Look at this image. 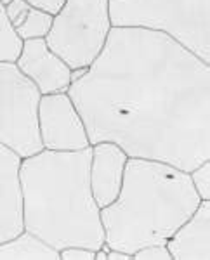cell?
<instances>
[{"label": "cell", "instance_id": "15", "mask_svg": "<svg viewBox=\"0 0 210 260\" xmlns=\"http://www.w3.org/2000/svg\"><path fill=\"white\" fill-rule=\"evenodd\" d=\"M190 179L200 200H210V160H205L196 169H193L190 172Z\"/></svg>", "mask_w": 210, "mask_h": 260}, {"label": "cell", "instance_id": "4", "mask_svg": "<svg viewBox=\"0 0 210 260\" xmlns=\"http://www.w3.org/2000/svg\"><path fill=\"white\" fill-rule=\"evenodd\" d=\"M110 19L163 33L210 64V0H110Z\"/></svg>", "mask_w": 210, "mask_h": 260}, {"label": "cell", "instance_id": "13", "mask_svg": "<svg viewBox=\"0 0 210 260\" xmlns=\"http://www.w3.org/2000/svg\"><path fill=\"white\" fill-rule=\"evenodd\" d=\"M52 14L32 7L28 14L24 16V19L14 28V33L19 37L21 42L32 39H45L50 31V26H52Z\"/></svg>", "mask_w": 210, "mask_h": 260}, {"label": "cell", "instance_id": "20", "mask_svg": "<svg viewBox=\"0 0 210 260\" xmlns=\"http://www.w3.org/2000/svg\"><path fill=\"white\" fill-rule=\"evenodd\" d=\"M130 258H132V255L125 253L122 250L110 248V251H108V260H130Z\"/></svg>", "mask_w": 210, "mask_h": 260}, {"label": "cell", "instance_id": "16", "mask_svg": "<svg viewBox=\"0 0 210 260\" xmlns=\"http://www.w3.org/2000/svg\"><path fill=\"white\" fill-rule=\"evenodd\" d=\"M136 260H172L170 251L167 250L165 243H157V245L142 246L132 255Z\"/></svg>", "mask_w": 210, "mask_h": 260}, {"label": "cell", "instance_id": "9", "mask_svg": "<svg viewBox=\"0 0 210 260\" xmlns=\"http://www.w3.org/2000/svg\"><path fill=\"white\" fill-rule=\"evenodd\" d=\"M21 161L23 158L16 151L0 144V243L24 231Z\"/></svg>", "mask_w": 210, "mask_h": 260}, {"label": "cell", "instance_id": "7", "mask_svg": "<svg viewBox=\"0 0 210 260\" xmlns=\"http://www.w3.org/2000/svg\"><path fill=\"white\" fill-rule=\"evenodd\" d=\"M39 132L44 149L80 151L91 146L85 123L68 92H54L40 98Z\"/></svg>", "mask_w": 210, "mask_h": 260}, {"label": "cell", "instance_id": "10", "mask_svg": "<svg viewBox=\"0 0 210 260\" xmlns=\"http://www.w3.org/2000/svg\"><path fill=\"white\" fill-rule=\"evenodd\" d=\"M127 160V153L115 142L103 141L92 146L89 182L99 208L108 207L118 198Z\"/></svg>", "mask_w": 210, "mask_h": 260}, {"label": "cell", "instance_id": "8", "mask_svg": "<svg viewBox=\"0 0 210 260\" xmlns=\"http://www.w3.org/2000/svg\"><path fill=\"white\" fill-rule=\"evenodd\" d=\"M16 64L35 83L42 95L68 92L71 85V68L50 50L45 39L24 40Z\"/></svg>", "mask_w": 210, "mask_h": 260}, {"label": "cell", "instance_id": "18", "mask_svg": "<svg viewBox=\"0 0 210 260\" xmlns=\"http://www.w3.org/2000/svg\"><path fill=\"white\" fill-rule=\"evenodd\" d=\"M96 251L85 246H68V248L59 250L61 260H94Z\"/></svg>", "mask_w": 210, "mask_h": 260}, {"label": "cell", "instance_id": "2", "mask_svg": "<svg viewBox=\"0 0 210 260\" xmlns=\"http://www.w3.org/2000/svg\"><path fill=\"white\" fill-rule=\"evenodd\" d=\"M91 153L92 146L42 149L21 161L24 231L56 250L85 246L96 251L104 245L101 208L89 182Z\"/></svg>", "mask_w": 210, "mask_h": 260}, {"label": "cell", "instance_id": "17", "mask_svg": "<svg viewBox=\"0 0 210 260\" xmlns=\"http://www.w3.org/2000/svg\"><path fill=\"white\" fill-rule=\"evenodd\" d=\"M30 9H32V6L28 2H24V0H12L11 4H7V6L4 7V11H6V18L12 26V30H14L21 21L24 19V16L28 14V11Z\"/></svg>", "mask_w": 210, "mask_h": 260}, {"label": "cell", "instance_id": "6", "mask_svg": "<svg viewBox=\"0 0 210 260\" xmlns=\"http://www.w3.org/2000/svg\"><path fill=\"white\" fill-rule=\"evenodd\" d=\"M40 90L16 61H0V144L28 158L44 149L39 132Z\"/></svg>", "mask_w": 210, "mask_h": 260}, {"label": "cell", "instance_id": "1", "mask_svg": "<svg viewBox=\"0 0 210 260\" xmlns=\"http://www.w3.org/2000/svg\"><path fill=\"white\" fill-rule=\"evenodd\" d=\"M68 95L91 146L115 142L184 172L210 160V64L163 33L113 26Z\"/></svg>", "mask_w": 210, "mask_h": 260}, {"label": "cell", "instance_id": "14", "mask_svg": "<svg viewBox=\"0 0 210 260\" xmlns=\"http://www.w3.org/2000/svg\"><path fill=\"white\" fill-rule=\"evenodd\" d=\"M23 42L16 35L9 21L6 18V11L0 4V61H16L21 52Z\"/></svg>", "mask_w": 210, "mask_h": 260}, {"label": "cell", "instance_id": "21", "mask_svg": "<svg viewBox=\"0 0 210 260\" xmlns=\"http://www.w3.org/2000/svg\"><path fill=\"white\" fill-rule=\"evenodd\" d=\"M11 2H12V0H0V4H2V6H4V7H6V6H7V4H11Z\"/></svg>", "mask_w": 210, "mask_h": 260}, {"label": "cell", "instance_id": "5", "mask_svg": "<svg viewBox=\"0 0 210 260\" xmlns=\"http://www.w3.org/2000/svg\"><path fill=\"white\" fill-rule=\"evenodd\" d=\"M110 0H66L45 42L71 70L89 68L111 31Z\"/></svg>", "mask_w": 210, "mask_h": 260}, {"label": "cell", "instance_id": "3", "mask_svg": "<svg viewBox=\"0 0 210 260\" xmlns=\"http://www.w3.org/2000/svg\"><path fill=\"white\" fill-rule=\"evenodd\" d=\"M200 201L190 172L165 161L129 158L118 198L101 208L104 243L130 255L167 243Z\"/></svg>", "mask_w": 210, "mask_h": 260}, {"label": "cell", "instance_id": "11", "mask_svg": "<svg viewBox=\"0 0 210 260\" xmlns=\"http://www.w3.org/2000/svg\"><path fill=\"white\" fill-rule=\"evenodd\" d=\"M165 245L172 260H210V200L200 201Z\"/></svg>", "mask_w": 210, "mask_h": 260}, {"label": "cell", "instance_id": "19", "mask_svg": "<svg viewBox=\"0 0 210 260\" xmlns=\"http://www.w3.org/2000/svg\"><path fill=\"white\" fill-rule=\"evenodd\" d=\"M24 2H28L35 9H40L47 12V14L56 16L61 11V7L65 6L66 0H24Z\"/></svg>", "mask_w": 210, "mask_h": 260}, {"label": "cell", "instance_id": "12", "mask_svg": "<svg viewBox=\"0 0 210 260\" xmlns=\"http://www.w3.org/2000/svg\"><path fill=\"white\" fill-rule=\"evenodd\" d=\"M0 260H59V250L52 248L35 234L23 231L18 236L0 243Z\"/></svg>", "mask_w": 210, "mask_h": 260}]
</instances>
